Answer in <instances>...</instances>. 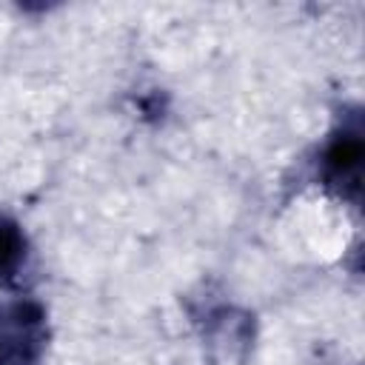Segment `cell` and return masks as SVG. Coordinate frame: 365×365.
Wrapping results in <instances>:
<instances>
[{"label":"cell","instance_id":"1","mask_svg":"<svg viewBox=\"0 0 365 365\" xmlns=\"http://www.w3.org/2000/svg\"><path fill=\"white\" fill-rule=\"evenodd\" d=\"M48 345V317L34 299L0 305V365H40Z\"/></svg>","mask_w":365,"mask_h":365},{"label":"cell","instance_id":"2","mask_svg":"<svg viewBox=\"0 0 365 365\" xmlns=\"http://www.w3.org/2000/svg\"><path fill=\"white\" fill-rule=\"evenodd\" d=\"M362 160H365V140H362V125L359 117H348L328 143L322 145L319 154V177L322 182L342 200L359 202L362 194Z\"/></svg>","mask_w":365,"mask_h":365},{"label":"cell","instance_id":"3","mask_svg":"<svg viewBox=\"0 0 365 365\" xmlns=\"http://www.w3.org/2000/svg\"><path fill=\"white\" fill-rule=\"evenodd\" d=\"M202 319V336L211 351L222 362L242 365L254 345V317L234 305H214Z\"/></svg>","mask_w":365,"mask_h":365},{"label":"cell","instance_id":"4","mask_svg":"<svg viewBox=\"0 0 365 365\" xmlns=\"http://www.w3.org/2000/svg\"><path fill=\"white\" fill-rule=\"evenodd\" d=\"M26 251H29V242L20 222L9 214H0V282L11 279L23 268Z\"/></svg>","mask_w":365,"mask_h":365}]
</instances>
